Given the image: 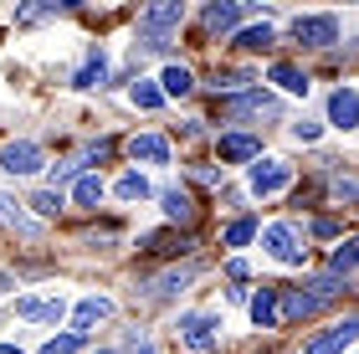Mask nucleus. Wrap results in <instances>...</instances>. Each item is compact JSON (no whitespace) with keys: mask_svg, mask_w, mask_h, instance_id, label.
Here are the masks:
<instances>
[{"mask_svg":"<svg viewBox=\"0 0 359 354\" xmlns=\"http://www.w3.org/2000/svg\"><path fill=\"white\" fill-rule=\"evenodd\" d=\"M180 21H185V6H180V0L149 6V11L139 15V41H144V52H165V46H170V31H180Z\"/></svg>","mask_w":359,"mask_h":354,"instance_id":"1","label":"nucleus"},{"mask_svg":"<svg viewBox=\"0 0 359 354\" xmlns=\"http://www.w3.org/2000/svg\"><path fill=\"white\" fill-rule=\"evenodd\" d=\"M292 41L323 52V46L339 41V21H334V15H298V21H292Z\"/></svg>","mask_w":359,"mask_h":354,"instance_id":"2","label":"nucleus"},{"mask_svg":"<svg viewBox=\"0 0 359 354\" xmlns=\"http://www.w3.org/2000/svg\"><path fill=\"white\" fill-rule=\"evenodd\" d=\"M262 241H267V252H272V257H277L283 267H303L308 247H298V236H292V226H283V221H277V226H267V231H262Z\"/></svg>","mask_w":359,"mask_h":354,"instance_id":"3","label":"nucleus"},{"mask_svg":"<svg viewBox=\"0 0 359 354\" xmlns=\"http://www.w3.org/2000/svg\"><path fill=\"white\" fill-rule=\"evenodd\" d=\"M354 339H359V318H344V324L323 329L318 339H308V344H303V354H344Z\"/></svg>","mask_w":359,"mask_h":354,"instance_id":"4","label":"nucleus"},{"mask_svg":"<svg viewBox=\"0 0 359 354\" xmlns=\"http://www.w3.org/2000/svg\"><path fill=\"white\" fill-rule=\"evenodd\" d=\"M41 165H46V159H41V144H31V139L6 144V154H0V170H6V175H36Z\"/></svg>","mask_w":359,"mask_h":354,"instance_id":"5","label":"nucleus"},{"mask_svg":"<svg viewBox=\"0 0 359 354\" xmlns=\"http://www.w3.org/2000/svg\"><path fill=\"white\" fill-rule=\"evenodd\" d=\"M180 339H185V349L205 354L210 344H216V318H210V313H185V318H180Z\"/></svg>","mask_w":359,"mask_h":354,"instance_id":"6","label":"nucleus"},{"mask_svg":"<svg viewBox=\"0 0 359 354\" xmlns=\"http://www.w3.org/2000/svg\"><path fill=\"white\" fill-rule=\"evenodd\" d=\"M287 165H283V159H257V165H252V175H247V180H252V196H277V190H283L287 185Z\"/></svg>","mask_w":359,"mask_h":354,"instance_id":"7","label":"nucleus"},{"mask_svg":"<svg viewBox=\"0 0 359 354\" xmlns=\"http://www.w3.org/2000/svg\"><path fill=\"white\" fill-rule=\"evenodd\" d=\"M252 324L257 329H277L283 324V293H277V287H262V293L252 298Z\"/></svg>","mask_w":359,"mask_h":354,"instance_id":"8","label":"nucleus"},{"mask_svg":"<svg viewBox=\"0 0 359 354\" xmlns=\"http://www.w3.org/2000/svg\"><path fill=\"white\" fill-rule=\"evenodd\" d=\"M329 123L334 128H359V93L354 88H339L329 98Z\"/></svg>","mask_w":359,"mask_h":354,"instance_id":"9","label":"nucleus"},{"mask_svg":"<svg viewBox=\"0 0 359 354\" xmlns=\"http://www.w3.org/2000/svg\"><path fill=\"white\" fill-rule=\"evenodd\" d=\"M216 149H221L226 165H241V159H262V139H252V134H226Z\"/></svg>","mask_w":359,"mask_h":354,"instance_id":"10","label":"nucleus"},{"mask_svg":"<svg viewBox=\"0 0 359 354\" xmlns=\"http://www.w3.org/2000/svg\"><path fill=\"white\" fill-rule=\"evenodd\" d=\"M205 31L210 36H226V31H236L241 26V6H231V0H216V6H205Z\"/></svg>","mask_w":359,"mask_h":354,"instance_id":"11","label":"nucleus"},{"mask_svg":"<svg viewBox=\"0 0 359 354\" xmlns=\"http://www.w3.org/2000/svg\"><path fill=\"white\" fill-rule=\"evenodd\" d=\"M108 313H113V303H108V298H97V293L83 298V303H77V313H72V334H83V339H88V329H93V324H103Z\"/></svg>","mask_w":359,"mask_h":354,"instance_id":"12","label":"nucleus"},{"mask_svg":"<svg viewBox=\"0 0 359 354\" xmlns=\"http://www.w3.org/2000/svg\"><path fill=\"white\" fill-rule=\"evenodd\" d=\"M190 282H195V262H190V267H170L165 278H154L144 293H149V298H175V293H185Z\"/></svg>","mask_w":359,"mask_h":354,"instance_id":"13","label":"nucleus"},{"mask_svg":"<svg viewBox=\"0 0 359 354\" xmlns=\"http://www.w3.org/2000/svg\"><path fill=\"white\" fill-rule=\"evenodd\" d=\"M128 154L149 159V165H170V144L159 139V134H134V139H128Z\"/></svg>","mask_w":359,"mask_h":354,"instance_id":"14","label":"nucleus"},{"mask_svg":"<svg viewBox=\"0 0 359 354\" xmlns=\"http://www.w3.org/2000/svg\"><path fill=\"white\" fill-rule=\"evenodd\" d=\"M226 114H231V118H241V114H267V118H272L277 103L267 98V93H252V88H247V93H236V98L226 103Z\"/></svg>","mask_w":359,"mask_h":354,"instance_id":"15","label":"nucleus"},{"mask_svg":"<svg viewBox=\"0 0 359 354\" xmlns=\"http://www.w3.org/2000/svg\"><path fill=\"white\" fill-rule=\"evenodd\" d=\"M318 308H323V298L303 293V287H292V293H283V318H292V324H298V318H313Z\"/></svg>","mask_w":359,"mask_h":354,"instance_id":"16","label":"nucleus"},{"mask_svg":"<svg viewBox=\"0 0 359 354\" xmlns=\"http://www.w3.org/2000/svg\"><path fill=\"white\" fill-rule=\"evenodd\" d=\"M15 313H21V318H41V324H57V318L67 313V303H62V298H52V303H41V298H21V303H15Z\"/></svg>","mask_w":359,"mask_h":354,"instance_id":"17","label":"nucleus"},{"mask_svg":"<svg viewBox=\"0 0 359 354\" xmlns=\"http://www.w3.org/2000/svg\"><path fill=\"white\" fill-rule=\"evenodd\" d=\"M272 83L277 88H283V93H308V72H298V67H292V62H272Z\"/></svg>","mask_w":359,"mask_h":354,"instance_id":"18","label":"nucleus"},{"mask_svg":"<svg viewBox=\"0 0 359 354\" xmlns=\"http://www.w3.org/2000/svg\"><path fill=\"white\" fill-rule=\"evenodd\" d=\"M159 200H165V216L180 221V226H190V221H195V200L185 196V190H165Z\"/></svg>","mask_w":359,"mask_h":354,"instance_id":"19","label":"nucleus"},{"mask_svg":"<svg viewBox=\"0 0 359 354\" xmlns=\"http://www.w3.org/2000/svg\"><path fill=\"white\" fill-rule=\"evenodd\" d=\"M0 226H11V231H21V236H36V221H31L15 200H6V196H0Z\"/></svg>","mask_w":359,"mask_h":354,"instance_id":"20","label":"nucleus"},{"mask_svg":"<svg viewBox=\"0 0 359 354\" xmlns=\"http://www.w3.org/2000/svg\"><path fill=\"white\" fill-rule=\"evenodd\" d=\"M72 200L77 205H88V211H97V200H103V180L88 170V175H77V190H72Z\"/></svg>","mask_w":359,"mask_h":354,"instance_id":"21","label":"nucleus"},{"mask_svg":"<svg viewBox=\"0 0 359 354\" xmlns=\"http://www.w3.org/2000/svg\"><path fill=\"white\" fill-rule=\"evenodd\" d=\"M354 267H359V236H349L344 247H334V262H329V272H339V278H349Z\"/></svg>","mask_w":359,"mask_h":354,"instance_id":"22","label":"nucleus"},{"mask_svg":"<svg viewBox=\"0 0 359 354\" xmlns=\"http://www.w3.org/2000/svg\"><path fill=\"white\" fill-rule=\"evenodd\" d=\"M236 46H241V52H267V46H272V26L262 21V26H247V31H236Z\"/></svg>","mask_w":359,"mask_h":354,"instance_id":"23","label":"nucleus"},{"mask_svg":"<svg viewBox=\"0 0 359 354\" xmlns=\"http://www.w3.org/2000/svg\"><path fill=\"white\" fill-rule=\"evenodd\" d=\"M344 287H349V278H339V272H323V278H313V282H308V293L329 303V298H339V293H344Z\"/></svg>","mask_w":359,"mask_h":354,"instance_id":"24","label":"nucleus"},{"mask_svg":"<svg viewBox=\"0 0 359 354\" xmlns=\"http://www.w3.org/2000/svg\"><path fill=\"white\" fill-rule=\"evenodd\" d=\"M103 77H108V62H103V52H97V57H88V62H83V72L72 77V88H97Z\"/></svg>","mask_w":359,"mask_h":354,"instance_id":"25","label":"nucleus"},{"mask_svg":"<svg viewBox=\"0 0 359 354\" xmlns=\"http://www.w3.org/2000/svg\"><path fill=\"white\" fill-rule=\"evenodd\" d=\"M159 83H165V98H185V93L195 88V77H190L185 67H165V77H159Z\"/></svg>","mask_w":359,"mask_h":354,"instance_id":"26","label":"nucleus"},{"mask_svg":"<svg viewBox=\"0 0 359 354\" xmlns=\"http://www.w3.org/2000/svg\"><path fill=\"white\" fill-rule=\"evenodd\" d=\"M26 205H31L36 216H57V211H62L67 200H62V190H36V196H31Z\"/></svg>","mask_w":359,"mask_h":354,"instance_id":"27","label":"nucleus"},{"mask_svg":"<svg viewBox=\"0 0 359 354\" xmlns=\"http://www.w3.org/2000/svg\"><path fill=\"white\" fill-rule=\"evenodd\" d=\"M113 190H118V200H144V196H149V180H144V175L134 170V175H123V180L113 185Z\"/></svg>","mask_w":359,"mask_h":354,"instance_id":"28","label":"nucleus"},{"mask_svg":"<svg viewBox=\"0 0 359 354\" xmlns=\"http://www.w3.org/2000/svg\"><path fill=\"white\" fill-rule=\"evenodd\" d=\"M252 236H257V221L241 216V221H231V226H226V247H247Z\"/></svg>","mask_w":359,"mask_h":354,"instance_id":"29","label":"nucleus"},{"mask_svg":"<svg viewBox=\"0 0 359 354\" xmlns=\"http://www.w3.org/2000/svg\"><path fill=\"white\" fill-rule=\"evenodd\" d=\"M247 83H257L252 72H216V83H210V88H216V93H247Z\"/></svg>","mask_w":359,"mask_h":354,"instance_id":"30","label":"nucleus"},{"mask_svg":"<svg viewBox=\"0 0 359 354\" xmlns=\"http://www.w3.org/2000/svg\"><path fill=\"white\" fill-rule=\"evenodd\" d=\"M134 103H139V108H159V103H165V88H154V83H134Z\"/></svg>","mask_w":359,"mask_h":354,"instance_id":"31","label":"nucleus"},{"mask_svg":"<svg viewBox=\"0 0 359 354\" xmlns=\"http://www.w3.org/2000/svg\"><path fill=\"white\" fill-rule=\"evenodd\" d=\"M83 344H88L83 334H62V339H46V349H41V354H77Z\"/></svg>","mask_w":359,"mask_h":354,"instance_id":"32","label":"nucleus"},{"mask_svg":"<svg viewBox=\"0 0 359 354\" xmlns=\"http://www.w3.org/2000/svg\"><path fill=\"white\" fill-rule=\"evenodd\" d=\"M334 196L339 200H359V180H334Z\"/></svg>","mask_w":359,"mask_h":354,"instance_id":"33","label":"nucleus"},{"mask_svg":"<svg viewBox=\"0 0 359 354\" xmlns=\"http://www.w3.org/2000/svg\"><path fill=\"white\" fill-rule=\"evenodd\" d=\"M313 236H339V221H329V216H318V221H313Z\"/></svg>","mask_w":359,"mask_h":354,"instance_id":"34","label":"nucleus"},{"mask_svg":"<svg viewBox=\"0 0 359 354\" xmlns=\"http://www.w3.org/2000/svg\"><path fill=\"white\" fill-rule=\"evenodd\" d=\"M292 139H318V123H308V118L292 123Z\"/></svg>","mask_w":359,"mask_h":354,"instance_id":"35","label":"nucleus"},{"mask_svg":"<svg viewBox=\"0 0 359 354\" xmlns=\"http://www.w3.org/2000/svg\"><path fill=\"white\" fill-rule=\"evenodd\" d=\"M226 278L241 282V278H247V262H241V257H231V262H226Z\"/></svg>","mask_w":359,"mask_h":354,"instance_id":"36","label":"nucleus"},{"mask_svg":"<svg viewBox=\"0 0 359 354\" xmlns=\"http://www.w3.org/2000/svg\"><path fill=\"white\" fill-rule=\"evenodd\" d=\"M0 354H21V349H15V344H0Z\"/></svg>","mask_w":359,"mask_h":354,"instance_id":"37","label":"nucleus"},{"mask_svg":"<svg viewBox=\"0 0 359 354\" xmlns=\"http://www.w3.org/2000/svg\"><path fill=\"white\" fill-rule=\"evenodd\" d=\"M6 287H11V278H6V272H0V293H6Z\"/></svg>","mask_w":359,"mask_h":354,"instance_id":"38","label":"nucleus"}]
</instances>
